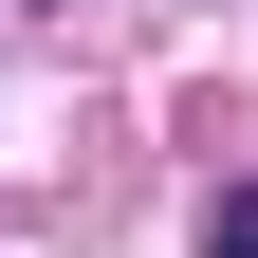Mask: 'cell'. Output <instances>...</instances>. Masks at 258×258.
<instances>
[{
	"label": "cell",
	"instance_id": "1",
	"mask_svg": "<svg viewBox=\"0 0 258 258\" xmlns=\"http://www.w3.org/2000/svg\"><path fill=\"white\" fill-rule=\"evenodd\" d=\"M203 258H258V184H221V203H203Z\"/></svg>",
	"mask_w": 258,
	"mask_h": 258
},
{
	"label": "cell",
	"instance_id": "2",
	"mask_svg": "<svg viewBox=\"0 0 258 258\" xmlns=\"http://www.w3.org/2000/svg\"><path fill=\"white\" fill-rule=\"evenodd\" d=\"M37 19H55V0H37Z\"/></svg>",
	"mask_w": 258,
	"mask_h": 258
}]
</instances>
